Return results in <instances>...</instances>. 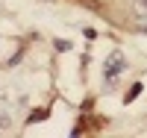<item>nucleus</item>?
Returning a JSON list of instances; mask_svg holds the SVG:
<instances>
[{"instance_id": "obj_2", "label": "nucleus", "mask_w": 147, "mask_h": 138, "mask_svg": "<svg viewBox=\"0 0 147 138\" xmlns=\"http://www.w3.org/2000/svg\"><path fill=\"white\" fill-rule=\"evenodd\" d=\"M138 94H141V82H136V85H132V91H129V97H127V100H136Z\"/></svg>"}, {"instance_id": "obj_1", "label": "nucleus", "mask_w": 147, "mask_h": 138, "mask_svg": "<svg viewBox=\"0 0 147 138\" xmlns=\"http://www.w3.org/2000/svg\"><path fill=\"white\" fill-rule=\"evenodd\" d=\"M44 118H47V112L38 109V112H32V115H30V123H32V120H44Z\"/></svg>"}, {"instance_id": "obj_4", "label": "nucleus", "mask_w": 147, "mask_h": 138, "mask_svg": "<svg viewBox=\"0 0 147 138\" xmlns=\"http://www.w3.org/2000/svg\"><path fill=\"white\" fill-rule=\"evenodd\" d=\"M138 3H141V6H144V12H147V0H138Z\"/></svg>"}, {"instance_id": "obj_3", "label": "nucleus", "mask_w": 147, "mask_h": 138, "mask_svg": "<svg viewBox=\"0 0 147 138\" xmlns=\"http://www.w3.org/2000/svg\"><path fill=\"white\" fill-rule=\"evenodd\" d=\"M138 32H144V35H147V21H138Z\"/></svg>"}]
</instances>
